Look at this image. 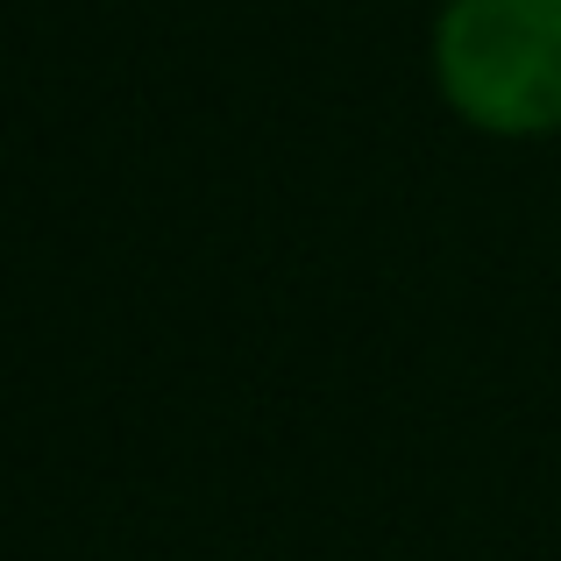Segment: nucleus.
I'll list each match as a JSON object with an SVG mask.
<instances>
[{
  "label": "nucleus",
  "instance_id": "nucleus-1",
  "mask_svg": "<svg viewBox=\"0 0 561 561\" xmlns=\"http://www.w3.org/2000/svg\"><path fill=\"white\" fill-rule=\"evenodd\" d=\"M440 100L491 136L561 128V0H448L434 22Z\"/></svg>",
  "mask_w": 561,
  "mask_h": 561
}]
</instances>
